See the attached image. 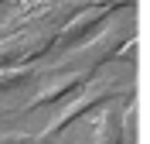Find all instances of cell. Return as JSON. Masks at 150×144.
<instances>
[{
    "label": "cell",
    "mask_w": 150,
    "mask_h": 144,
    "mask_svg": "<svg viewBox=\"0 0 150 144\" xmlns=\"http://www.w3.org/2000/svg\"><path fill=\"white\" fill-rule=\"evenodd\" d=\"M116 96H120V86H116V82H106V79H96V76H92V79H89V82H85V86L79 89L75 96H68L72 103H65V110H62V113L51 117V124H48L45 130L34 137V144L51 141V137H55L58 130H65L72 120H79V117L89 113V110H99L103 103H109V100H116Z\"/></svg>",
    "instance_id": "6da1fadb"
},
{
    "label": "cell",
    "mask_w": 150,
    "mask_h": 144,
    "mask_svg": "<svg viewBox=\"0 0 150 144\" xmlns=\"http://www.w3.org/2000/svg\"><path fill=\"white\" fill-rule=\"evenodd\" d=\"M55 28H14L0 34V69L10 65H31L34 58H41L51 48Z\"/></svg>",
    "instance_id": "7a4b0ae2"
},
{
    "label": "cell",
    "mask_w": 150,
    "mask_h": 144,
    "mask_svg": "<svg viewBox=\"0 0 150 144\" xmlns=\"http://www.w3.org/2000/svg\"><path fill=\"white\" fill-rule=\"evenodd\" d=\"M130 4L133 0H89V4H82V7L62 24V31H55L51 48H72V45H79V41H82L89 31H96L109 14H116L120 7H130Z\"/></svg>",
    "instance_id": "3957f363"
},
{
    "label": "cell",
    "mask_w": 150,
    "mask_h": 144,
    "mask_svg": "<svg viewBox=\"0 0 150 144\" xmlns=\"http://www.w3.org/2000/svg\"><path fill=\"white\" fill-rule=\"evenodd\" d=\"M130 117H133V100L123 96V103L112 110H99L92 127V144H130Z\"/></svg>",
    "instance_id": "277c9868"
},
{
    "label": "cell",
    "mask_w": 150,
    "mask_h": 144,
    "mask_svg": "<svg viewBox=\"0 0 150 144\" xmlns=\"http://www.w3.org/2000/svg\"><path fill=\"white\" fill-rule=\"evenodd\" d=\"M89 79H92V72H85V69H72V72H65V76H62V79H55V82H48V86L41 89V93H38L34 100H31V103H24V106H21V110L28 113V110H38V106L65 103L68 96H75V93H79V89L85 86V82H89Z\"/></svg>",
    "instance_id": "5b68a950"
},
{
    "label": "cell",
    "mask_w": 150,
    "mask_h": 144,
    "mask_svg": "<svg viewBox=\"0 0 150 144\" xmlns=\"http://www.w3.org/2000/svg\"><path fill=\"white\" fill-rule=\"evenodd\" d=\"M34 79V69L31 65H10V69H0V93H10V89L24 86Z\"/></svg>",
    "instance_id": "8992f818"
},
{
    "label": "cell",
    "mask_w": 150,
    "mask_h": 144,
    "mask_svg": "<svg viewBox=\"0 0 150 144\" xmlns=\"http://www.w3.org/2000/svg\"><path fill=\"white\" fill-rule=\"evenodd\" d=\"M0 34H4V31H0Z\"/></svg>",
    "instance_id": "52a82bcc"
}]
</instances>
